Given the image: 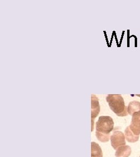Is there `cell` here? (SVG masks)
Instances as JSON below:
<instances>
[{
	"mask_svg": "<svg viewBox=\"0 0 140 157\" xmlns=\"http://www.w3.org/2000/svg\"><path fill=\"white\" fill-rule=\"evenodd\" d=\"M113 128L114 122L110 117H100L96 124V136L98 140L102 143L107 142Z\"/></svg>",
	"mask_w": 140,
	"mask_h": 157,
	"instance_id": "6da1fadb",
	"label": "cell"
},
{
	"mask_svg": "<svg viewBox=\"0 0 140 157\" xmlns=\"http://www.w3.org/2000/svg\"><path fill=\"white\" fill-rule=\"evenodd\" d=\"M109 106L118 117L127 116V107L125 105L123 98L120 94H109L106 97Z\"/></svg>",
	"mask_w": 140,
	"mask_h": 157,
	"instance_id": "7a4b0ae2",
	"label": "cell"
},
{
	"mask_svg": "<svg viewBox=\"0 0 140 157\" xmlns=\"http://www.w3.org/2000/svg\"><path fill=\"white\" fill-rule=\"evenodd\" d=\"M125 136L120 131H115L110 136L111 145L114 150H117L121 146H125Z\"/></svg>",
	"mask_w": 140,
	"mask_h": 157,
	"instance_id": "3957f363",
	"label": "cell"
},
{
	"mask_svg": "<svg viewBox=\"0 0 140 157\" xmlns=\"http://www.w3.org/2000/svg\"><path fill=\"white\" fill-rule=\"evenodd\" d=\"M91 124H92V131L94 129V120L98 115L100 112V106L99 100L97 97L95 95H92L91 97Z\"/></svg>",
	"mask_w": 140,
	"mask_h": 157,
	"instance_id": "277c9868",
	"label": "cell"
},
{
	"mask_svg": "<svg viewBox=\"0 0 140 157\" xmlns=\"http://www.w3.org/2000/svg\"><path fill=\"white\" fill-rule=\"evenodd\" d=\"M131 154V149L129 146H123L118 147L115 153L116 157H129Z\"/></svg>",
	"mask_w": 140,
	"mask_h": 157,
	"instance_id": "5b68a950",
	"label": "cell"
},
{
	"mask_svg": "<svg viewBox=\"0 0 140 157\" xmlns=\"http://www.w3.org/2000/svg\"><path fill=\"white\" fill-rule=\"evenodd\" d=\"M91 157H103L101 147L95 142L91 143Z\"/></svg>",
	"mask_w": 140,
	"mask_h": 157,
	"instance_id": "8992f818",
	"label": "cell"
},
{
	"mask_svg": "<svg viewBox=\"0 0 140 157\" xmlns=\"http://www.w3.org/2000/svg\"><path fill=\"white\" fill-rule=\"evenodd\" d=\"M124 134H125V137H126V140L129 143H135L136 141H137L139 140L140 136H137L135 135L131 132L129 126L127 127L126 129H125Z\"/></svg>",
	"mask_w": 140,
	"mask_h": 157,
	"instance_id": "52a82bcc",
	"label": "cell"
},
{
	"mask_svg": "<svg viewBox=\"0 0 140 157\" xmlns=\"http://www.w3.org/2000/svg\"><path fill=\"white\" fill-rule=\"evenodd\" d=\"M127 111L129 115H133L135 112L140 111V102L133 101L129 103L127 107Z\"/></svg>",
	"mask_w": 140,
	"mask_h": 157,
	"instance_id": "ba28073f",
	"label": "cell"
},
{
	"mask_svg": "<svg viewBox=\"0 0 140 157\" xmlns=\"http://www.w3.org/2000/svg\"><path fill=\"white\" fill-rule=\"evenodd\" d=\"M135 128L140 129V111L135 112L132 115L131 124Z\"/></svg>",
	"mask_w": 140,
	"mask_h": 157,
	"instance_id": "9c48e42d",
	"label": "cell"
},
{
	"mask_svg": "<svg viewBox=\"0 0 140 157\" xmlns=\"http://www.w3.org/2000/svg\"></svg>",
	"mask_w": 140,
	"mask_h": 157,
	"instance_id": "30bf717a",
	"label": "cell"
}]
</instances>
